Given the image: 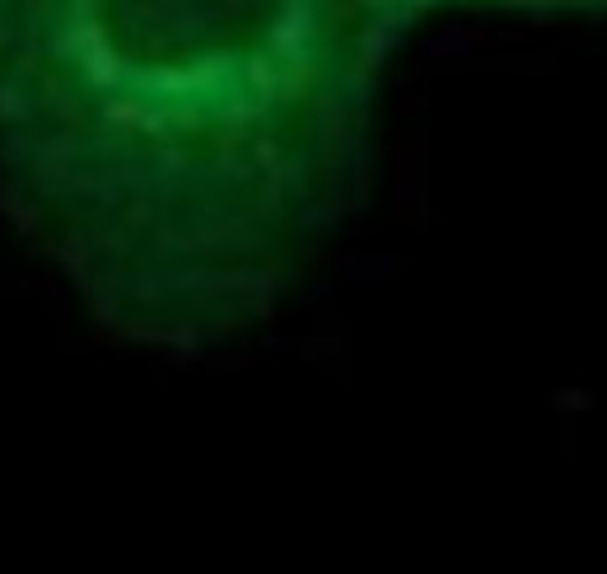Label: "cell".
<instances>
[{
    "label": "cell",
    "instance_id": "cell-1",
    "mask_svg": "<svg viewBox=\"0 0 607 574\" xmlns=\"http://www.w3.org/2000/svg\"><path fill=\"white\" fill-rule=\"evenodd\" d=\"M393 52L370 0H14L0 211L103 337L229 346L360 206Z\"/></svg>",
    "mask_w": 607,
    "mask_h": 574
},
{
    "label": "cell",
    "instance_id": "cell-2",
    "mask_svg": "<svg viewBox=\"0 0 607 574\" xmlns=\"http://www.w3.org/2000/svg\"><path fill=\"white\" fill-rule=\"evenodd\" d=\"M374 14L402 43L439 10H519V14H607V0H370Z\"/></svg>",
    "mask_w": 607,
    "mask_h": 574
},
{
    "label": "cell",
    "instance_id": "cell-3",
    "mask_svg": "<svg viewBox=\"0 0 607 574\" xmlns=\"http://www.w3.org/2000/svg\"><path fill=\"white\" fill-rule=\"evenodd\" d=\"M10 5H14V0H0V20H5V10H10Z\"/></svg>",
    "mask_w": 607,
    "mask_h": 574
}]
</instances>
